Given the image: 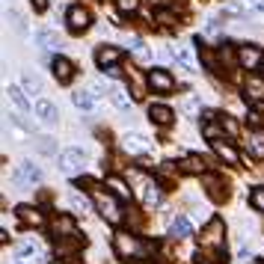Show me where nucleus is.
<instances>
[{
  "instance_id": "nucleus-18",
  "label": "nucleus",
  "mask_w": 264,
  "mask_h": 264,
  "mask_svg": "<svg viewBox=\"0 0 264 264\" xmlns=\"http://www.w3.org/2000/svg\"><path fill=\"white\" fill-rule=\"evenodd\" d=\"M107 98L116 104L119 110H131V95L125 92V86H119V83H113L110 89H107Z\"/></svg>"
},
{
  "instance_id": "nucleus-25",
  "label": "nucleus",
  "mask_w": 264,
  "mask_h": 264,
  "mask_svg": "<svg viewBox=\"0 0 264 264\" xmlns=\"http://www.w3.org/2000/svg\"><path fill=\"white\" fill-rule=\"evenodd\" d=\"M71 101H74V107H81V110H92V107H95V95H92V92H83V89L74 92Z\"/></svg>"
},
{
  "instance_id": "nucleus-2",
  "label": "nucleus",
  "mask_w": 264,
  "mask_h": 264,
  "mask_svg": "<svg viewBox=\"0 0 264 264\" xmlns=\"http://www.w3.org/2000/svg\"><path fill=\"white\" fill-rule=\"evenodd\" d=\"M113 249H116L119 258H137V255H145L148 252V246H142L140 238H134L128 232H119L116 238H113Z\"/></svg>"
},
{
  "instance_id": "nucleus-23",
  "label": "nucleus",
  "mask_w": 264,
  "mask_h": 264,
  "mask_svg": "<svg viewBox=\"0 0 264 264\" xmlns=\"http://www.w3.org/2000/svg\"><path fill=\"white\" fill-rule=\"evenodd\" d=\"M107 187H110V190L116 193L119 199H131V190H128V184H125V181H122L119 175H110V178H107Z\"/></svg>"
},
{
  "instance_id": "nucleus-17",
  "label": "nucleus",
  "mask_w": 264,
  "mask_h": 264,
  "mask_svg": "<svg viewBox=\"0 0 264 264\" xmlns=\"http://www.w3.org/2000/svg\"><path fill=\"white\" fill-rule=\"evenodd\" d=\"M51 68H54V78H57L60 83H68V81L74 78V65H71L65 57H57V60L51 62Z\"/></svg>"
},
{
  "instance_id": "nucleus-40",
  "label": "nucleus",
  "mask_w": 264,
  "mask_h": 264,
  "mask_svg": "<svg viewBox=\"0 0 264 264\" xmlns=\"http://www.w3.org/2000/svg\"><path fill=\"white\" fill-rule=\"evenodd\" d=\"M249 122H252V125H261V113H258V110L249 113Z\"/></svg>"
},
{
  "instance_id": "nucleus-26",
  "label": "nucleus",
  "mask_w": 264,
  "mask_h": 264,
  "mask_svg": "<svg viewBox=\"0 0 264 264\" xmlns=\"http://www.w3.org/2000/svg\"><path fill=\"white\" fill-rule=\"evenodd\" d=\"M246 145H249V155H252V158L264 161V134H252Z\"/></svg>"
},
{
  "instance_id": "nucleus-16",
  "label": "nucleus",
  "mask_w": 264,
  "mask_h": 264,
  "mask_svg": "<svg viewBox=\"0 0 264 264\" xmlns=\"http://www.w3.org/2000/svg\"><path fill=\"white\" fill-rule=\"evenodd\" d=\"M122 148H125L128 155H145V152H148V140L140 137V134H128V137L122 140Z\"/></svg>"
},
{
  "instance_id": "nucleus-8",
  "label": "nucleus",
  "mask_w": 264,
  "mask_h": 264,
  "mask_svg": "<svg viewBox=\"0 0 264 264\" xmlns=\"http://www.w3.org/2000/svg\"><path fill=\"white\" fill-rule=\"evenodd\" d=\"M119 60H122V51L113 48V45H104V48H98V54H95V62H98L104 71L119 68Z\"/></svg>"
},
{
  "instance_id": "nucleus-1",
  "label": "nucleus",
  "mask_w": 264,
  "mask_h": 264,
  "mask_svg": "<svg viewBox=\"0 0 264 264\" xmlns=\"http://www.w3.org/2000/svg\"><path fill=\"white\" fill-rule=\"evenodd\" d=\"M116 199H119L116 193H107V190H101V187H95V208L101 211V217L107 223H119L122 220V208H119Z\"/></svg>"
},
{
  "instance_id": "nucleus-42",
  "label": "nucleus",
  "mask_w": 264,
  "mask_h": 264,
  "mask_svg": "<svg viewBox=\"0 0 264 264\" xmlns=\"http://www.w3.org/2000/svg\"><path fill=\"white\" fill-rule=\"evenodd\" d=\"M258 264H264V261H258Z\"/></svg>"
},
{
  "instance_id": "nucleus-28",
  "label": "nucleus",
  "mask_w": 264,
  "mask_h": 264,
  "mask_svg": "<svg viewBox=\"0 0 264 264\" xmlns=\"http://www.w3.org/2000/svg\"><path fill=\"white\" fill-rule=\"evenodd\" d=\"M175 60H178V65H181L184 71H196V60H193V54L187 51V48H181V51L175 54Z\"/></svg>"
},
{
  "instance_id": "nucleus-39",
  "label": "nucleus",
  "mask_w": 264,
  "mask_h": 264,
  "mask_svg": "<svg viewBox=\"0 0 264 264\" xmlns=\"http://www.w3.org/2000/svg\"><path fill=\"white\" fill-rule=\"evenodd\" d=\"M249 3V9H255V12H264V0H246Z\"/></svg>"
},
{
  "instance_id": "nucleus-21",
  "label": "nucleus",
  "mask_w": 264,
  "mask_h": 264,
  "mask_svg": "<svg viewBox=\"0 0 264 264\" xmlns=\"http://www.w3.org/2000/svg\"><path fill=\"white\" fill-rule=\"evenodd\" d=\"M6 95H9V101H12V107H15L18 113H30V101H27V92H24V89L9 86V89H6Z\"/></svg>"
},
{
  "instance_id": "nucleus-27",
  "label": "nucleus",
  "mask_w": 264,
  "mask_h": 264,
  "mask_svg": "<svg viewBox=\"0 0 264 264\" xmlns=\"http://www.w3.org/2000/svg\"><path fill=\"white\" fill-rule=\"evenodd\" d=\"M181 169H187V172H196V175H202L205 172V161L199 158V155H187L184 158V166Z\"/></svg>"
},
{
  "instance_id": "nucleus-13",
  "label": "nucleus",
  "mask_w": 264,
  "mask_h": 264,
  "mask_svg": "<svg viewBox=\"0 0 264 264\" xmlns=\"http://www.w3.org/2000/svg\"><path fill=\"white\" fill-rule=\"evenodd\" d=\"M51 232H54L57 238H74V235H78V225H74V220H71L68 214H60V217L51 223Z\"/></svg>"
},
{
  "instance_id": "nucleus-35",
  "label": "nucleus",
  "mask_w": 264,
  "mask_h": 264,
  "mask_svg": "<svg viewBox=\"0 0 264 264\" xmlns=\"http://www.w3.org/2000/svg\"><path fill=\"white\" fill-rule=\"evenodd\" d=\"M71 205L78 208V211H86V199H81L78 193H71Z\"/></svg>"
},
{
  "instance_id": "nucleus-14",
  "label": "nucleus",
  "mask_w": 264,
  "mask_h": 264,
  "mask_svg": "<svg viewBox=\"0 0 264 264\" xmlns=\"http://www.w3.org/2000/svg\"><path fill=\"white\" fill-rule=\"evenodd\" d=\"M148 119H152L155 125H161V128H169L172 119H175V113L166 104H152V107H148Z\"/></svg>"
},
{
  "instance_id": "nucleus-22",
  "label": "nucleus",
  "mask_w": 264,
  "mask_h": 264,
  "mask_svg": "<svg viewBox=\"0 0 264 264\" xmlns=\"http://www.w3.org/2000/svg\"><path fill=\"white\" fill-rule=\"evenodd\" d=\"M190 232H193V225H190V220H187V217H178V220L172 223V229H169V235H172L175 241L190 238Z\"/></svg>"
},
{
  "instance_id": "nucleus-19",
  "label": "nucleus",
  "mask_w": 264,
  "mask_h": 264,
  "mask_svg": "<svg viewBox=\"0 0 264 264\" xmlns=\"http://www.w3.org/2000/svg\"><path fill=\"white\" fill-rule=\"evenodd\" d=\"M18 220L24 225H42V211L39 208H33V205H18Z\"/></svg>"
},
{
  "instance_id": "nucleus-38",
  "label": "nucleus",
  "mask_w": 264,
  "mask_h": 264,
  "mask_svg": "<svg viewBox=\"0 0 264 264\" xmlns=\"http://www.w3.org/2000/svg\"><path fill=\"white\" fill-rule=\"evenodd\" d=\"M30 6H33L36 12H45V9H48V0H30Z\"/></svg>"
},
{
  "instance_id": "nucleus-31",
  "label": "nucleus",
  "mask_w": 264,
  "mask_h": 264,
  "mask_svg": "<svg viewBox=\"0 0 264 264\" xmlns=\"http://www.w3.org/2000/svg\"><path fill=\"white\" fill-rule=\"evenodd\" d=\"M128 78H131V86H134V98H142V78H140V71L131 68Z\"/></svg>"
},
{
  "instance_id": "nucleus-30",
  "label": "nucleus",
  "mask_w": 264,
  "mask_h": 264,
  "mask_svg": "<svg viewBox=\"0 0 264 264\" xmlns=\"http://www.w3.org/2000/svg\"><path fill=\"white\" fill-rule=\"evenodd\" d=\"M249 205H252L255 211H261V214H264V187H255V190L249 193Z\"/></svg>"
},
{
  "instance_id": "nucleus-36",
  "label": "nucleus",
  "mask_w": 264,
  "mask_h": 264,
  "mask_svg": "<svg viewBox=\"0 0 264 264\" xmlns=\"http://www.w3.org/2000/svg\"><path fill=\"white\" fill-rule=\"evenodd\" d=\"M158 21H163V24L172 27V24H175V15H172V12H158Z\"/></svg>"
},
{
  "instance_id": "nucleus-9",
  "label": "nucleus",
  "mask_w": 264,
  "mask_h": 264,
  "mask_svg": "<svg viewBox=\"0 0 264 264\" xmlns=\"http://www.w3.org/2000/svg\"><path fill=\"white\" fill-rule=\"evenodd\" d=\"M15 181H18V184H30V187H36V184L42 181V169L36 166L33 161H24V163L18 166V172H15Z\"/></svg>"
},
{
  "instance_id": "nucleus-3",
  "label": "nucleus",
  "mask_w": 264,
  "mask_h": 264,
  "mask_svg": "<svg viewBox=\"0 0 264 264\" xmlns=\"http://www.w3.org/2000/svg\"><path fill=\"white\" fill-rule=\"evenodd\" d=\"M131 181L137 184V193H140V199H142L145 205H158V202H161V187H158V181L145 178L142 172H131Z\"/></svg>"
},
{
  "instance_id": "nucleus-32",
  "label": "nucleus",
  "mask_w": 264,
  "mask_h": 264,
  "mask_svg": "<svg viewBox=\"0 0 264 264\" xmlns=\"http://www.w3.org/2000/svg\"><path fill=\"white\" fill-rule=\"evenodd\" d=\"M220 128H223V134H229V137L238 134V122L232 116H220Z\"/></svg>"
},
{
  "instance_id": "nucleus-5",
  "label": "nucleus",
  "mask_w": 264,
  "mask_h": 264,
  "mask_svg": "<svg viewBox=\"0 0 264 264\" xmlns=\"http://www.w3.org/2000/svg\"><path fill=\"white\" fill-rule=\"evenodd\" d=\"M148 86H152L155 92L169 95V92H175V78L166 68H152V71H148Z\"/></svg>"
},
{
  "instance_id": "nucleus-4",
  "label": "nucleus",
  "mask_w": 264,
  "mask_h": 264,
  "mask_svg": "<svg viewBox=\"0 0 264 264\" xmlns=\"http://www.w3.org/2000/svg\"><path fill=\"white\" fill-rule=\"evenodd\" d=\"M202 246H208V249H220L223 246V241H225V223L220 220V217H211L208 220V225L202 229Z\"/></svg>"
},
{
  "instance_id": "nucleus-34",
  "label": "nucleus",
  "mask_w": 264,
  "mask_h": 264,
  "mask_svg": "<svg viewBox=\"0 0 264 264\" xmlns=\"http://www.w3.org/2000/svg\"><path fill=\"white\" fill-rule=\"evenodd\" d=\"M39 152H42V155H54V140H51V137H42V140H39Z\"/></svg>"
},
{
  "instance_id": "nucleus-10",
  "label": "nucleus",
  "mask_w": 264,
  "mask_h": 264,
  "mask_svg": "<svg viewBox=\"0 0 264 264\" xmlns=\"http://www.w3.org/2000/svg\"><path fill=\"white\" fill-rule=\"evenodd\" d=\"M238 62H241L246 71H255V68L264 62V54H261L258 48H252V45H244V48H238Z\"/></svg>"
},
{
  "instance_id": "nucleus-20",
  "label": "nucleus",
  "mask_w": 264,
  "mask_h": 264,
  "mask_svg": "<svg viewBox=\"0 0 264 264\" xmlns=\"http://www.w3.org/2000/svg\"><path fill=\"white\" fill-rule=\"evenodd\" d=\"M202 181H205V187H208V196H211V199L223 202L225 196H229V190H225V187H223V181H220L217 175H205Z\"/></svg>"
},
{
  "instance_id": "nucleus-11",
  "label": "nucleus",
  "mask_w": 264,
  "mask_h": 264,
  "mask_svg": "<svg viewBox=\"0 0 264 264\" xmlns=\"http://www.w3.org/2000/svg\"><path fill=\"white\" fill-rule=\"evenodd\" d=\"M211 145H214L217 158L225 161L229 166H238V163H241V155H238V148H235L232 142H225V140H211Z\"/></svg>"
},
{
  "instance_id": "nucleus-41",
  "label": "nucleus",
  "mask_w": 264,
  "mask_h": 264,
  "mask_svg": "<svg viewBox=\"0 0 264 264\" xmlns=\"http://www.w3.org/2000/svg\"><path fill=\"white\" fill-rule=\"evenodd\" d=\"M21 264H42L39 255H30V258H21Z\"/></svg>"
},
{
  "instance_id": "nucleus-37",
  "label": "nucleus",
  "mask_w": 264,
  "mask_h": 264,
  "mask_svg": "<svg viewBox=\"0 0 264 264\" xmlns=\"http://www.w3.org/2000/svg\"><path fill=\"white\" fill-rule=\"evenodd\" d=\"M205 137H208V140H220V128H214V125H205Z\"/></svg>"
},
{
  "instance_id": "nucleus-24",
  "label": "nucleus",
  "mask_w": 264,
  "mask_h": 264,
  "mask_svg": "<svg viewBox=\"0 0 264 264\" xmlns=\"http://www.w3.org/2000/svg\"><path fill=\"white\" fill-rule=\"evenodd\" d=\"M36 45H45L48 51H54V48H60V39L51 30H39V33H36Z\"/></svg>"
},
{
  "instance_id": "nucleus-7",
  "label": "nucleus",
  "mask_w": 264,
  "mask_h": 264,
  "mask_svg": "<svg viewBox=\"0 0 264 264\" xmlns=\"http://www.w3.org/2000/svg\"><path fill=\"white\" fill-rule=\"evenodd\" d=\"M83 161H86V155L81 152V148H65V152H60V169L62 172H78L81 166H83Z\"/></svg>"
},
{
  "instance_id": "nucleus-12",
  "label": "nucleus",
  "mask_w": 264,
  "mask_h": 264,
  "mask_svg": "<svg viewBox=\"0 0 264 264\" xmlns=\"http://www.w3.org/2000/svg\"><path fill=\"white\" fill-rule=\"evenodd\" d=\"M244 92H246V101L264 104V78H258V74H249L246 83H244Z\"/></svg>"
},
{
  "instance_id": "nucleus-33",
  "label": "nucleus",
  "mask_w": 264,
  "mask_h": 264,
  "mask_svg": "<svg viewBox=\"0 0 264 264\" xmlns=\"http://www.w3.org/2000/svg\"><path fill=\"white\" fill-rule=\"evenodd\" d=\"M116 6H119L122 12H131V15H134V12L140 9V0H116Z\"/></svg>"
},
{
  "instance_id": "nucleus-6",
  "label": "nucleus",
  "mask_w": 264,
  "mask_h": 264,
  "mask_svg": "<svg viewBox=\"0 0 264 264\" xmlns=\"http://www.w3.org/2000/svg\"><path fill=\"white\" fill-rule=\"evenodd\" d=\"M89 12L83 9V6H71L68 12H65V24H68V30L71 33H83V30H89Z\"/></svg>"
},
{
  "instance_id": "nucleus-15",
  "label": "nucleus",
  "mask_w": 264,
  "mask_h": 264,
  "mask_svg": "<svg viewBox=\"0 0 264 264\" xmlns=\"http://www.w3.org/2000/svg\"><path fill=\"white\" fill-rule=\"evenodd\" d=\"M36 116H39L45 125H54V122L60 119V110H57L48 98H39V101H36Z\"/></svg>"
},
{
  "instance_id": "nucleus-29",
  "label": "nucleus",
  "mask_w": 264,
  "mask_h": 264,
  "mask_svg": "<svg viewBox=\"0 0 264 264\" xmlns=\"http://www.w3.org/2000/svg\"><path fill=\"white\" fill-rule=\"evenodd\" d=\"M24 89L30 92V95H39L42 92V78H39V74H24Z\"/></svg>"
}]
</instances>
